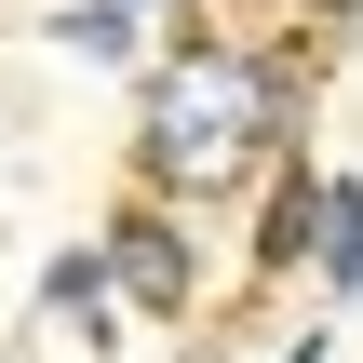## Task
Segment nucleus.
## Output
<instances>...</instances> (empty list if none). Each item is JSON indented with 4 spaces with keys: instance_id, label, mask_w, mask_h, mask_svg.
Here are the masks:
<instances>
[{
    "instance_id": "f257e3e1",
    "label": "nucleus",
    "mask_w": 363,
    "mask_h": 363,
    "mask_svg": "<svg viewBox=\"0 0 363 363\" xmlns=\"http://www.w3.org/2000/svg\"><path fill=\"white\" fill-rule=\"evenodd\" d=\"M283 108H296V81L269 67V54H216V40H189L162 81H148V189H175V202H216L269 135H283Z\"/></svg>"
},
{
    "instance_id": "0eeeda50",
    "label": "nucleus",
    "mask_w": 363,
    "mask_h": 363,
    "mask_svg": "<svg viewBox=\"0 0 363 363\" xmlns=\"http://www.w3.org/2000/svg\"><path fill=\"white\" fill-rule=\"evenodd\" d=\"M310 27L323 40H363V0H310Z\"/></svg>"
},
{
    "instance_id": "423d86ee",
    "label": "nucleus",
    "mask_w": 363,
    "mask_h": 363,
    "mask_svg": "<svg viewBox=\"0 0 363 363\" xmlns=\"http://www.w3.org/2000/svg\"><path fill=\"white\" fill-rule=\"evenodd\" d=\"M54 40H67V54H94V67H121V54H135V0H81Z\"/></svg>"
},
{
    "instance_id": "f03ea898",
    "label": "nucleus",
    "mask_w": 363,
    "mask_h": 363,
    "mask_svg": "<svg viewBox=\"0 0 363 363\" xmlns=\"http://www.w3.org/2000/svg\"><path fill=\"white\" fill-rule=\"evenodd\" d=\"M108 269H121V296H135L148 323H189V283H202V256H189V229H175L162 202H135V216L108 229Z\"/></svg>"
},
{
    "instance_id": "6e6552de",
    "label": "nucleus",
    "mask_w": 363,
    "mask_h": 363,
    "mask_svg": "<svg viewBox=\"0 0 363 363\" xmlns=\"http://www.w3.org/2000/svg\"><path fill=\"white\" fill-rule=\"evenodd\" d=\"M283 363H323V337H296V350H283Z\"/></svg>"
},
{
    "instance_id": "1a4fd4ad",
    "label": "nucleus",
    "mask_w": 363,
    "mask_h": 363,
    "mask_svg": "<svg viewBox=\"0 0 363 363\" xmlns=\"http://www.w3.org/2000/svg\"><path fill=\"white\" fill-rule=\"evenodd\" d=\"M135 13H148V0H135Z\"/></svg>"
},
{
    "instance_id": "39448f33",
    "label": "nucleus",
    "mask_w": 363,
    "mask_h": 363,
    "mask_svg": "<svg viewBox=\"0 0 363 363\" xmlns=\"http://www.w3.org/2000/svg\"><path fill=\"white\" fill-rule=\"evenodd\" d=\"M323 296H363V175H323Z\"/></svg>"
},
{
    "instance_id": "7ed1b4c3",
    "label": "nucleus",
    "mask_w": 363,
    "mask_h": 363,
    "mask_svg": "<svg viewBox=\"0 0 363 363\" xmlns=\"http://www.w3.org/2000/svg\"><path fill=\"white\" fill-rule=\"evenodd\" d=\"M40 310H54V323H81V350H108V310H121V269H108V242L54 256V269H40Z\"/></svg>"
},
{
    "instance_id": "20e7f679",
    "label": "nucleus",
    "mask_w": 363,
    "mask_h": 363,
    "mask_svg": "<svg viewBox=\"0 0 363 363\" xmlns=\"http://www.w3.org/2000/svg\"><path fill=\"white\" fill-rule=\"evenodd\" d=\"M296 256H323V175L310 162H283V189L256 216V269H296Z\"/></svg>"
}]
</instances>
